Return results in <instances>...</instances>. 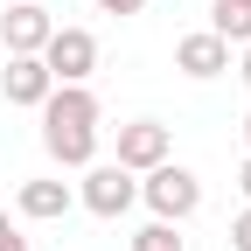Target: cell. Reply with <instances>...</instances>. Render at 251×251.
I'll return each mask as SVG.
<instances>
[{"label":"cell","mask_w":251,"mask_h":251,"mask_svg":"<svg viewBox=\"0 0 251 251\" xmlns=\"http://www.w3.org/2000/svg\"><path fill=\"white\" fill-rule=\"evenodd\" d=\"M98 7H105V14H140L147 0H98Z\"/></svg>","instance_id":"cell-14"},{"label":"cell","mask_w":251,"mask_h":251,"mask_svg":"<svg viewBox=\"0 0 251 251\" xmlns=\"http://www.w3.org/2000/svg\"><path fill=\"white\" fill-rule=\"evenodd\" d=\"M42 70L56 84H84L91 70H98V35H91V28H56V35L42 42Z\"/></svg>","instance_id":"cell-4"},{"label":"cell","mask_w":251,"mask_h":251,"mask_svg":"<svg viewBox=\"0 0 251 251\" xmlns=\"http://www.w3.org/2000/svg\"><path fill=\"white\" fill-rule=\"evenodd\" d=\"M0 251H28V237H21V230L7 224V209H0Z\"/></svg>","instance_id":"cell-12"},{"label":"cell","mask_w":251,"mask_h":251,"mask_svg":"<svg viewBox=\"0 0 251 251\" xmlns=\"http://www.w3.org/2000/svg\"><path fill=\"white\" fill-rule=\"evenodd\" d=\"M237 188H244V202H251V153H244V168H237Z\"/></svg>","instance_id":"cell-16"},{"label":"cell","mask_w":251,"mask_h":251,"mask_svg":"<svg viewBox=\"0 0 251 251\" xmlns=\"http://www.w3.org/2000/svg\"><path fill=\"white\" fill-rule=\"evenodd\" d=\"M237 77H244V84H251V42H244V49H237Z\"/></svg>","instance_id":"cell-15"},{"label":"cell","mask_w":251,"mask_h":251,"mask_svg":"<svg viewBox=\"0 0 251 251\" xmlns=\"http://www.w3.org/2000/svg\"><path fill=\"white\" fill-rule=\"evenodd\" d=\"M209 35H224L230 49L251 42V7H237V0H209Z\"/></svg>","instance_id":"cell-10"},{"label":"cell","mask_w":251,"mask_h":251,"mask_svg":"<svg viewBox=\"0 0 251 251\" xmlns=\"http://www.w3.org/2000/svg\"><path fill=\"white\" fill-rule=\"evenodd\" d=\"M244 147H251V112H244Z\"/></svg>","instance_id":"cell-17"},{"label":"cell","mask_w":251,"mask_h":251,"mask_svg":"<svg viewBox=\"0 0 251 251\" xmlns=\"http://www.w3.org/2000/svg\"><path fill=\"white\" fill-rule=\"evenodd\" d=\"M175 70H188V77H224V70H230V42L209 35V28H196V35L175 42Z\"/></svg>","instance_id":"cell-7"},{"label":"cell","mask_w":251,"mask_h":251,"mask_svg":"<svg viewBox=\"0 0 251 251\" xmlns=\"http://www.w3.org/2000/svg\"><path fill=\"white\" fill-rule=\"evenodd\" d=\"M230 251H251V209L237 216V224H230Z\"/></svg>","instance_id":"cell-13"},{"label":"cell","mask_w":251,"mask_h":251,"mask_svg":"<svg viewBox=\"0 0 251 251\" xmlns=\"http://www.w3.org/2000/svg\"><path fill=\"white\" fill-rule=\"evenodd\" d=\"M49 35H56V21L42 14V0H7V14H0V42H7V56H42Z\"/></svg>","instance_id":"cell-5"},{"label":"cell","mask_w":251,"mask_h":251,"mask_svg":"<svg viewBox=\"0 0 251 251\" xmlns=\"http://www.w3.org/2000/svg\"><path fill=\"white\" fill-rule=\"evenodd\" d=\"M77 202L91 216H126V209L140 202V175H126L119 161H91L84 181H77Z\"/></svg>","instance_id":"cell-3"},{"label":"cell","mask_w":251,"mask_h":251,"mask_svg":"<svg viewBox=\"0 0 251 251\" xmlns=\"http://www.w3.org/2000/svg\"><path fill=\"white\" fill-rule=\"evenodd\" d=\"M14 209H21V216H35V224H56V216H70V209H77V188H70V181H21Z\"/></svg>","instance_id":"cell-9"},{"label":"cell","mask_w":251,"mask_h":251,"mask_svg":"<svg viewBox=\"0 0 251 251\" xmlns=\"http://www.w3.org/2000/svg\"><path fill=\"white\" fill-rule=\"evenodd\" d=\"M133 251H181V237H175V224H161V216H153L147 230H133Z\"/></svg>","instance_id":"cell-11"},{"label":"cell","mask_w":251,"mask_h":251,"mask_svg":"<svg viewBox=\"0 0 251 251\" xmlns=\"http://www.w3.org/2000/svg\"><path fill=\"white\" fill-rule=\"evenodd\" d=\"M0 91H7V105H42L56 77L42 70V56H7V70H0Z\"/></svg>","instance_id":"cell-8"},{"label":"cell","mask_w":251,"mask_h":251,"mask_svg":"<svg viewBox=\"0 0 251 251\" xmlns=\"http://www.w3.org/2000/svg\"><path fill=\"white\" fill-rule=\"evenodd\" d=\"M140 202L161 216V224H181V216H196V209H202V181L188 175L181 161H161V168H147V181H140Z\"/></svg>","instance_id":"cell-2"},{"label":"cell","mask_w":251,"mask_h":251,"mask_svg":"<svg viewBox=\"0 0 251 251\" xmlns=\"http://www.w3.org/2000/svg\"><path fill=\"white\" fill-rule=\"evenodd\" d=\"M237 7H251V0H237Z\"/></svg>","instance_id":"cell-18"},{"label":"cell","mask_w":251,"mask_h":251,"mask_svg":"<svg viewBox=\"0 0 251 251\" xmlns=\"http://www.w3.org/2000/svg\"><path fill=\"white\" fill-rule=\"evenodd\" d=\"M161 161H168V126H161V119L119 126V168H126V175H147V168H161Z\"/></svg>","instance_id":"cell-6"},{"label":"cell","mask_w":251,"mask_h":251,"mask_svg":"<svg viewBox=\"0 0 251 251\" xmlns=\"http://www.w3.org/2000/svg\"><path fill=\"white\" fill-rule=\"evenodd\" d=\"M35 112H42V147L63 168H91L98 161V98L84 84H56Z\"/></svg>","instance_id":"cell-1"}]
</instances>
